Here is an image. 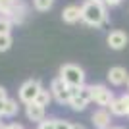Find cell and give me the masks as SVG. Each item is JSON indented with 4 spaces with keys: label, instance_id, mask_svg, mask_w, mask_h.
Returning a JSON list of instances; mask_svg holds the SVG:
<instances>
[{
    "label": "cell",
    "instance_id": "obj_31",
    "mask_svg": "<svg viewBox=\"0 0 129 129\" xmlns=\"http://www.w3.org/2000/svg\"><path fill=\"white\" fill-rule=\"evenodd\" d=\"M125 85H127V91H129V79H127V83H125Z\"/></svg>",
    "mask_w": 129,
    "mask_h": 129
},
{
    "label": "cell",
    "instance_id": "obj_12",
    "mask_svg": "<svg viewBox=\"0 0 129 129\" xmlns=\"http://www.w3.org/2000/svg\"><path fill=\"white\" fill-rule=\"evenodd\" d=\"M108 110H110L112 116H118V118L129 116V108H127V104L123 102V98H114L112 102H110V106H108Z\"/></svg>",
    "mask_w": 129,
    "mask_h": 129
},
{
    "label": "cell",
    "instance_id": "obj_27",
    "mask_svg": "<svg viewBox=\"0 0 129 129\" xmlns=\"http://www.w3.org/2000/svg\"><path fill=\"white\" fill-rule=\"evenodd\" d=\"M121 98H123V102L127 104V108H129V92H127V94H123V96H121Z\"/></svg>",
    "mask_w": 129,
    "mask_h": 129
},
{
    "label": "cell",
    "instance_id": "obj_1",
    "mask_svg": "<svg viewBox=\"0 0 129 129\" xmlns=\"http://www.w3.org/2000/svg\"><path fill=\"white\" fill-rule=\"evenodd\" d=\"M83 10V21L89 27H102L108 25V6L104 2H96V0H85L81 4Z\"/></svg>",
    "mask_w": 129,
    "mask_h": 129
},
{
    "label": "cell",
    "instance_id": "obj_2",
    "mask_svg": "<svg viewBox=\"0 0 129 129\" xmlns=\"http://www.w3.org/2000/svg\"><path fill=\"white\" fill-rule=\"evenodd\" d=\"M60 77L70 87H83L85 85V70L77 64H64L60 68Z\"/></svg>",
    "mask_w": 129,
    "mask_h": 129
},
{
    "label": "cell",
    "instance_id": "obj_28",
    "mask_svg": "<svg viewBox=\"0 0 129 129\" xmlns=\"http://www.w3.org/2000/svg\"><path fill=\"white\" fill-rule=\"evenodd\" d=\"M4 102H6V100H0V116L4 114Z\"/></svg>",
    "mask_w": 129,
    "mask_h": 129
},
{
    "label": "cell",
    "instance_id": "obj_16",
    "mask_svg": "<svg viewBox=\"0 0 129 129\" xmlns=\"http://www.w3.org/2000/svg\"><path fill=\"white\" fill-rule=\"evenodd\" d=\"M54 0H33V8L37 12H48L52 8Z\"/></svg>",
    "mask_w": 129,
    "mask_h": 129
},
{
    "label": "cell",
    "instance_id": "obj_6",
    "mask_svg": "<svg viewBox=\"0 0 129 129\" xmlns=\"http://www.w3.org/2000/svg\"><path fill=\"white\" fill-rule=\"evenodd\" d=\"M106 43H108V46H110L112 50H123L125 46H127V43H129V37H127V33H125V31L116 29V31L108 33Z\"/></svg>",
    "mask_w": 129,
    "mask_h": 129
},
{
    "label": "cell",
    "instance_id": "obj_4",
    "mask_svg": "<svg viewBox=\"0 0 129 129\" xmlns=\"http://www.w3.org/2000/svg\"><path fill=\"white\" fill-rule=\"evenodd\" d=\"M43 89V85H41V81H37V79H29V81H25L21 87H19V100H21L23 104H31V102H35V98H37V94H39V91Z\"/></svg>",
    "mask_w": 129,
    "mask_h": 129
},
{
    "label": "cell",
    "instance_id": "obj_18",
    "mask_svg": "<svg viewBox=\"0 0 129 129\" xmlns=\"http://www.w3.org/2000/svg\"><path fill=\"white\" fill-rule=\"evenodd\" d=\"M79 96L83 98L85 102H92V89H91V85L79 87Z\"/></svg>",
    "mask_w": 129,
    "mask_h": 129
},
{
    "label": "cell",
    "instance_id": "obj_15",
    "mask_svg": "<svg viewBox=\"0 0 129 129\" xmlns=\"http://www.w3.org/2000/svg\"><path fill=\"white\" fill-rule=\"evenodd\" d=\"M87 104H89V102H85V100H83L79 94H75V96H71V98H70L68 106H70L73 112H83V110L87 108Z\"/></svg>",
    "mask_w": 129,
    "mask_h": 129
},
{
    "label": "cell",
    "instance_id": "obj_32",
    "mask_svg": "<svg viewBox=\"0 0 129 129\" xmlns=\"http://www.w3.org/2000/svg\"><path fill=\"white\" fill-rule=\"evenodd\" d=\"M96 2H104V0H96Z\"/></svg>",
    "mask_w": 129,
    "mask_h": 129
},
{
    "label": "cell",
    "instance_id": "obj_24",
    "mask_svg": "<svg viewBox=\"0 0 129 129\" xmlns=\"http://www.w3.org/2000/svg\"><path fill=\"white\" fill-rule=\"evenodd\" d=\"M8 98V92H6V89L2 85H0V100H6Z\"/></svg>",
    "mask_w": 129,
    "mask_h": 129
},
{
    "label": "cell",
    "instance_id": "obj_26",
    "mask_svg": "<svg viewBox=\"0 0 129 129\" xmlns=\"http://www.w3.org/2000/svg\"><path fill=\"white\" fill-rule=\"evenodd\" d=\"M71 129H85V125H81V123H71Z\"/></svg>",
    "mask_w": 129,
    "mask_h": 129
},
{
    "label": "cell",
    "instance_id": "obj_22",
    "mask_svg": "<svg viewBox=\"0 0 129 129\" xmlns=\"http://www.w3.org/2000/svg\"><path fill=\"white\" fill-rule=\"evenodd\" d=\"M17 0H0V10H10Z\"/></svg>",
    "mask_w": 129,
    "mask_h": 129
},
{
    "label": "cell",
    "instance_id": "obj_11",
    "mask_svg": "<svg viewBox=\"0 0 129 129\" xmlns=\"http://www.w3.org/2000/svg\"><path fill=\"white\" fill-rule=\"evenodd\" d=\"M10 14H12V23H23L25 21V17H27V6L23 0H17L16 4L10 8Z\"/></svg>",
    "mask_w": 129,
    "mask_h": 129
},
{
    "label": "cell",
    "instance_id": "obj_19",
    "mask_svg": "<svg viewBox=\"0 0 129 129\" xmlns=\"http://www.w3.org/2000/svg\"><path fill=\"white\" fill-rule=\"evenodd\" d=\"M12 25L14 23L10 19H6V17H0V35H6V33L12 31Z\"/></svg>",
    "mask_w": 129,
    "mask_h": 129
},
{
    "label": "cell",
    "instance_id": "obj_29",
    "mask_svg": "<svg viewBox=\"0 0 129 129\" xmlns=\"http://www.w3.org/2000/svg\"><path fill=\"white\" fill-rule=\"evenodd\" d=\"M110 129H125V127H121V125H118V127H110Z\"/></svg>",
    "mask_w": 129,
    "mask_h": 129
},
{
    "label": "cell",
    "instance_id": "obj_21",
    "mask_svg": "<svg viewBox=\"0 0 129 129\" xmlns=\"http://www.w3.org/2000/svg\"><path fill=\"white\" fill-rule=\"evenodd\" d=\"M56 129H71V121H68V119H56Z\"/></svg>",
    "mask_w": 129,
    "mask_h": 129
},
{
    "label": "cell",
    "instance_id": "obj_23",
    "mask_svg": "<svg viewBox=\"0 0 129 129\" xmlns=\"http://www.w3.org/2000/svg\"><path fill=\"white\" fill-rule=\"evenodd\" d=\"M123 2V0H104V4L108 6V8H116V6H119Z\"/></svg>",
    "mask_w": 129,
    "mask_h": 129
},
{
    "label": "cell",
    "instance_id": "obj_7",
    "mask_svg": "<svg viewBox=\"0 0 129 129\" xmlns=\"http://www.w3.org/2000/svg\"><path fill=\"white\" fill-rule=\"evenodd\" d=\"M108 83L110 85H114V87H121V85H125L127 83V79H129V73H127V70H125L123 66H114V68H110L108 70Z\"/></svg>",
    "mask_w": 129,
    "mask_h": 129
},
{
    "label": "cell",
    "instance_id": "obj_30",
    "mask_svg": "<svg viewBox=\"0 0 129 129\" xmlns=\"http://www.w3.org/2000/svg\"><path fill=\"white\" fill-rule=\"evenodd\" d=\"M0 129H6V125H4V123H0Z\"/></svg>",
    "mask_w": 129,
    "mask_h": 129
},
{
    "label": "cell",
    "instance_id": "obj_13",
    "mask_svg": "<svg viewBox=\"0 0 129 129\" xmlns=\"http://www.w3.org/2000/svg\"><path fill=\"white\" fill-rule=\"evenodd\" d=\"M17 110H19V106H17V100H14V98H6L4 102V118H14L17 114Z\"/></svg>",
    "mask_w": 129,
    "mask_h": 129
},
{
    "label": "cell",
    "instance_id": "obj_5",
    "mask_svg": "<svg viewBox=\"0 0 129 129\" xmlns=\"http://www.w3.org/2000/svg\"><path fill=\"white\" fill-rule=\"evenodd\" d=\"M91 89H92V100H94L98 106H102V108H108L110 102L116 98L114 92L110 91L106 85H91Z\"/></svg>",
    "mask_w": 129,
    "mask_h": 129
},
{
    "label": "cell",
    "instance_id": "obj_33",
    "mask_svg": "<svg viewBox=\"0 0 129 129\" xmlns=\"http://www.w3.org/2000/svg\"><path fill=\"white\" fill-rule=\"evenodd\" d=\"M0 118H2V116H0Z\"/></svg>",
    "mask_w": 129,
    "mask_h": 129
},
{
    "label": "cell",
    "instance_id": "obj_14",
    "mask_svg": "<svg viewBox=\"0 0 129 129\" xmlns=\"http://www.w3.org/2000/svg\"><path fill=\"white\" fill-rule=\"evenodd\" d=\"M52 98H54V96H52V92H50L48 89H44V87H43V89L39 91L37 98H35V102H39L41 106H44V108H46L50 102H52Z\"/></svg>",
    "mask_w": 129,
    "mask_h": 129
},
{
    "label": "cell",
    "instance_id": "obj_8",
    "mask_svg": "<svg viewBox=\"0 0 129 129\" xmlns=\"http://www.w3.org/2000/svg\"><path fill=\"white\" fill-rule=\"evenodd\" d=\"M62 19H64V23H70V25H73L77 21H83V10H81V6H77V4L66 6L62 10Z\"/></svg>",
    "mask_w": 129,
    "mask_h": 129
},
{
    "label": "cell",
    "instance_id": "obj_25",
    "mask_svg": "<svg viewBox=\"0 0 129 129\" xmlns=\"http://www.w3.org/2000/svg\"><path fill=\"white\" fill-rule=\"evenodd\" d=\"M6 129H25V127L19 123H10V125H6Z\"/></svg>",
    "mask_w": 129,
    "mask_h": 129
},
{
    "label": "cell",
    "instance_id": "obj_17",
    "mask_svg": "<svg viewBox=\"0 0 129 129\" xmlns=\"http://www.w3.org/2000/svg\"><path fill=\"white\" fill-rule=\"evenodd\" d=\"M12 43H14V39H12L10 33H6V35H0V52H6V50L12 48Z\"/></svg>",
    "mask_w": 129,
    "mask_h": 129
},
{
    "label": "cell",
    "instance_id": "obj_10",
    "mask_svg": "<svg viewBox=\"0 0 129 129\" xmlns=\"http://www.w3.org/2000/svg\"><path fill=\"white\" fill-rule=\"evenodd\" d=\"M25 114L31 121H43L44 116H46V108L41 106L39 102H31V104H25Z\"/></svg>",
    "mask_w": 129,
    "mask_h": 129
},
{
    "label": "cell",
    "instance_id": "obj_3",
    "mask_svg": "<svg viewBox=\"0 0 129 129\" xmlns=\"http://www.w3.org/2000/svg\"><path fill=\"white\" fill-rule=\"evenodd\" d=\"M50 92H52V96L56 98V102H60V104H68L70 98H71L70 85H68L60 75L52 79V83H50Z\"/></svg>",
    "mask_w": 129,
    "mask_h": 129
},
{
    "label": "cell",
    "instance_id": "obj_20",
    "mask_svg": "<svg viewBox=\"0 0 129 129\" xmlns=\"http://www.w3.org/2000/svg\"><path fill=\"white\" fill-rule=\"evenodd\" d=\"M37 129H56V119H46L44 118L43 121H39Z\"/></svg>",
    "mask_w": 129,
    "mask_h": 129
},
{
    "label": "cell",
    "instance_id": "obj_9",
    "mask_svg": "<svg viewBox=\"0 0 129 129\" xmlns=\"http://www.w3.org/2000/svg\"><path fill=\"white\" fill-rule=\"evenodd\" d=\"M91 121L96 129H110V121H112V114L108 108H100L91 116Z\"/></svg>",
    "mask_w": 129,
    "mask_h": 129
}]
</instances>
